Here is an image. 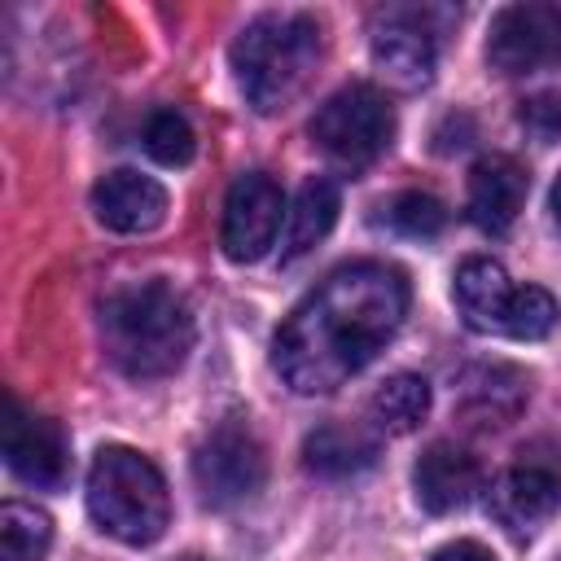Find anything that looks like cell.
Wrapping results in <instances>:
<instances>
[{
    "label": "cell",
    "mask_w": 561,
    "mask_h": 561,
    "mask_svg": "<svg viewBox=\"0 0 561 561\" xmlns=\"http://www.w3.org/2000/svg\"><path fill=\"white\" fill-rule=\"evenodd\" d=\"M408 316V280L386 263L329 272L276 329L272 364L294 394H333L368 368Z\"/></svg>",
    "instance_id": "1"
},
{
    "label": "cell",
    "mask_w": 561,
    "mask_h": 561,
    "mask_svg": "<svg viewBox=\"0 0 561 561\" xmlns=\"http://www.w3.org/2000/svg\"><path fill=\"white\" fill-rule=\"evenodd\" d=\"M96 329L105 359L131 381L175 373L197 337L184 294L167 280H131L110 289L96 307Z\"/></svg>",
    "instance_id": "2"
},
{
    "label": "cell",
    "mask_w": 561,
    "mask_h": 561,
    "mask_svg": "<svg viewBox=\"0 0 561 561\" xmlns=\"http://www.w3.org/2000/svg\"><path fill=\"white\" fill-rule=\"evenodd\" d=\"M232 79L259 114L285 110L320 66V22L307 13H259L228 48Z\"/></svg>",
    "instance_id": "3"
},
{
    "label": "cell",
    "mask_w": 561,
    "mask_h": 561,
    "mask_svg": "<svg viewBox=\"0 0 561 561\" xmlns=\"http://www.w3.org/2000/svg\"><path fill=\"white\" fill-rule=\"evenodd\" d=\"M88 513L92 522L131 548H149L171 526V495L158 465L131 447H101L88 469Z\"/></svg>",
    "instance_id": "4"
},
{
    "label": "cell",
    "mask_w": 561,
    "mask_h": 561,
    "mask_svg": "<svg viewBox=\"0 0 561 561\" xmlns=\"http://www.w3.org/2000/svg\"><path fill=\"white\" fill-rule=\"evenodd\" d=\"M311 140L337 167L359 171V167L377 162L390 149V140H394V105L386 101V92H377L368 83H351V88L333 92L316 110Z\"/></svg>",
    "instance_id": "5"
},
{
    "label": "cell",
    "mask_w": 561,
    "mask_h": 561,
    "mask_svg": "<svg viewBox=\"0 0 561 561\" xmlns=\"http://www.w3.org/2000/svg\"><path fill=\"white\" fill-rule=\"evenodd\" d=\"M267 482V456L250 425L219 421L193 451V486L206 508H237Z\"/></svg>",
    "instance_id": "6"
},
{
    "label": "cell",
    "mask_w": 561,
    "mask_h": 561,
    "mask_svg": "<svg viewBox=\"0 0 561 561\" xmlns=\"http://www.w3.org/2000/svg\"><path fill=\"white\" fill-rule=\"evenodd\" d=\"M491 517L513 535H535L561 508V456L548 447H522L517 460L486 491Z\"/></svg>",
    "instance_id": "7"
},
{
    "label": "cell",
    "mask_w": 561,
    "mask_h": 561,
    "mask_svg": "<svg viewBox=\"0 0 561 561\" xmlns=\"http://www.w3.org/2000/svg\"><path fill=\"white\" fill-rule=\"evenodd\" d=\"M486 61L500 75L561 66V4H504L486 31Z\"/></svg>",
    "instance_id": "8"
},
{
    "label": "cell",
    "mask_w": 561,
    "mask_h": 561,
    "mask_svg": "<svg viewBox=\"0 0 561 561\" xmlns=\"http://www.w3.org/2000/svg\"><path fill=\"white\" fill-rule=\"evenodd\" d=\"M280 210H285V193L272 175H263V171L237 175L224 197V224H219L224 254L232 263H259L276 245Z\"/></svg>",
    "instance_id": "9"
},
{
    "label": "cell",
    "mask_w": 561,
    "mask_h": 561,
    "mask_svg": "<svg viewBox=\"0 0 561 561\" xmlns=\"http://www.w3.org/2000/svg\"><path fill=\"white\" fill-rule=\"evenodd\" d=\"M368 53H373V70L394 92H421V88H430V79L438 70V39H434L425 13H416V9L381 13L373 26Z\"/></svg>",
    "instance_id": "10"
},
{
    "label": "cell",
    "mask_w": 561,
    "mask_h": 561,
    "mask_svg": "<svg viewBox=\"0 0 561 561\" xmlns=\"http://www.w3.org/2000/svg\"><path fill=\"white\" fill-rule=\"evenodd\" d=\"M4 460L9 469L39 491H57L70 478V447L57 421L31 416L9 399V421H4Z\"/></svg>",
    "instance_id": "11"
},
{
    "label": "cell",
    "mask_w": 561,
    "mask_h": 561,
    "mask_svg": "<svg viewBox=\"0 0 561 561\" xmlns=\"http://www.w3.org/2000/svg\"><path fill=\"white\" fill-rule=\"evenodd\" d=\"M92 215L110 232H153L167 219V188L131 167L105 171L92 184Z\"/></svg>",
    "instance_id": "12"
},
{
    "label": "cell",
    "mask_w": 561,
    "mask_h": 561,
    "mask_svg": "<svg viewBox=\"0 0 561 561\" xmlns=\"http://www.w3.org/2000/svg\"><path fill=\"white\" fill-rule=\"evenodd\" d=\"M482 486V469L478 460L456 447V443H430L421 451V460L412 465V491H416V504L434 517L443 513H456L465 508Z\"/></svg>",
    "instance_id": "13"
},
{
    "label": "cell",
    "mask_w": 561,
    "mask_h": 561,
    "mask_svg": "<svg viewBox=\"0 0 561 561\" xmlns=\"http://www.w3.org/2000/svg\"><path fill=\"white\" fill-rule=\"evenodd\" d=\"M526 193H530L526 167L508 153H491V158H478L473 171H469L465 210L482 232H504L522 215Z\"/></svg>",
    "instance_id": "14"
},
{
    "label": "cell",
    "mask_w": 561,
    "mask_h": 561,
    "mask_svg": "<svg viewBox=\"0 0 561 561\" xmlns=\"http://www.w3.org/2000/svg\"><path fill=\"white\" fill-rule=\"evenodd\" d=\"M513 289L517 285H508V272L495 259H465L456 267V285H451L460 320L473 333H504V316H508Z\"/></svg>",
    "instance_id": "15"
},
{
    "label": "cell",
    "mask_w": 561,
    "mask_h": 561,
    "mask_svg": "<svg viewBox=\"0 0 561 561\" xmlns=\"http://www.w3.org/2000/svg\"><path fill=\"white\" fill-rule=\"evenodd\" d=\"M373 460H377V438L346 421H329V425L311 430L302 443V465L316 478H355V473L373 469Z\"/></svg>",
    "instance_id": "16"
},
{
    "label": "cell",
    "mask_w": 561,
    "mask_h": 561,
    "mask_svg": "<svg viewBox=\"0 0 561 561\" xmlns=\"http://www.w3.org/2000/svg\"><path fill=\"white\" fill-rule=\"evenodd\" d=\"M337 210H342V193L329 175H311L302 180L298 197H294V210H289V232H285V259H298L307 254L311 245H320L329 237V228L337 224Z\"/></svg>",
    "instance_id": "17"
},
{
    "label": "cell",
    "mask_w": 561,
    "mask_h": 561,
    "mask_svg": "<svg viewBox=\"0 0 561 561\" xmlns=\"http://www.w3.org/2000/svg\"><path fill=\"white\" fill-rule=\"evenodd\" d=\"M368 416L381 434H412L430 416V381L416 373L386 377L368 399Z\"/></svg>",
    "instance_id": "18"
},
{
    "label": "cell",
    "mask_w": 561,
    "mask_h": 561,
    "mask_svg": "<svg viewBox=\"0 0 561 561\" xmlns=\"http://www.w3.org/2000/svg\"><path fill=\"white\" fill-rule=\"evenodd\" d=\"M526 390H530L526 377L517 368H508V364H478V368H469L460 377L465 408L478 412V416H491L495 425L526 403Z\"/></svg>",
    "instance_id": "19"
},
{
    "label": "cell",
    "mask_w": 561,
    "mask_h": 561,
    "mask_svg": "<svg viewBox=\"0 0 561 561\" xmlns=\"http://www.w3.org/2000/svg\"><path fill=\"white\" fill-rule=\"evenodd\" d=\"M53 543V517L35 504L9 500L0 508V561H44Z\"/></svg>",
    "instance_id": "20"
},
{
    "label": "cell",
    "mask_w": 561,
    "mask_h": 561,
    "mask_svg": "<svg viewBox=\"0 0 561 561\" xmlns=\"http://www.w3.org/2000/svg\"><path fill=\"white\" fill-rule=\"evenodd\" d=\"M381 224H390L399 237H416V241H430L447 228V206L421 188H408V193H394L386 206H381Z\"/></svg>",
    "instance_id": "21"
},
{
    "label": "cell",
    "mask_w": 561,
    "mask_h": 561,
    "mask_svg": "<svg viewBox=\"0 0 561 561\" xmlns=\"http://www.w3.org/2000/svg\"><path fill=\"white\" fill-rule=\"evenodd\" d=\"M561 311H557V298L539 285H517L513 289V302H508V316H504V337L513 342H539L557 329Z\"/></svg>",
    "instance_id": "22"
},
{
    "label": "cell",
    "mask_w": 561,
    "mask_h": 561,
    "mask_svg": "<svg viewBox=\"0 0 561 561\" xmlns=\"http://www.w3.org/2000/svg\"><path fill=\"white\" fill-rule=\"evenodd\" d=\"M145 153L158 167H184V162H193L197 136H193L188 118L175 114V110H153L149 123H145Z\"/></svg>",
    "instance_id": "23"
},
{
    "label": "cell",
    "mask_w": 561,
    "mask_h": 561,
    "mask_svg": "<svg viewBox=\"0 0 561 561\" xmlns=\"http://www.w3.org/2000/svg\"><path fill=\"white\" fill-rule=\"evenodd\" d=\"M517 123H522V127H526V136H535L539 145L561 140V92L526 96V101H522V110H517Z\"/></svg>",
    "instance_id": "24"
},
{
    "label": "cell",
    "mask_w": 561,
    "mask_h": 561,
    "mask_svg": "<svg viewBox=\"0 0 561 561\" xmlns=\"http://www.w3.org/2000/svg\"><path fill=\"white\" fill-rule=\"evenodd\" d=\"M430 561H495V552H491V548H482L478 539H456V543L438 548Z\"/></svg>",
    "instance_id": "25"
},
{
    "label": "cell",
    "mask_w": 561,
    "mask_h": 561,
    "mask_svg": "<svg viewBox=\"0 0 561 561\" xmlns=\"http://www.w3.org/2000/svg\"><path fill=\"white\" fill-rule=\"evenodd\" d=\"M548 210H552V224H557V232H561V175H557V184H552V193H548Z\"/></svg>",
    "instance_id": "26"
},
{
    "label": "cell",
    "mask_w": 561,
    "mask_h": 561,
    "mask_svg": "<svg viewBox=\"0 0 561 561\" xmlns=\"http://www.w3.org/2000/svg\"><path fill=\"white\" fill-rule=\"evenodd\" d=\"M184 561H202V557H184Z\"/></svg>",
    "instance_id": "27"
}]
</instances>
